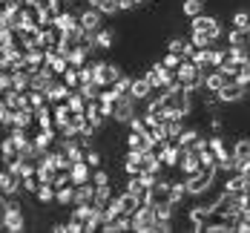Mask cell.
Returning a JSON list of instances; mask_svg holds the SVG:
<instances>
[{
  "instance_id": "obj_13",
  "label": "cell",
  "mask_w": 250,
  "mask_h": 233,
  "mask_svg": "<svg viewBox=\"0 0 250 233\" xmlns=\"http://www.w3.org/2000/svg\"><path fill=\"white\" fill-rule=\"evenodd\" d=\"M95 181H86V184H75V193H78V202L75 205H95Z\"/></svg>"
},
{
  "instance_id": "obj_27",
  "label": "cell",
  "mask_w": 250,
  "mask_h": 233,
  "mask_svg": "<svg viewBox=\"0 0 250 233\" xmlns=\"http://www.w3.org/2000/svg\"><path fill=\"white\" fill-rule=\"evenodd\" d=\"M35 121V109L32 106H23V109H15V127H26Z\"/></svg>"
},
{
  "instance_id": "obj_7",
  "label": "cell",
  "mask_w": 250,
  "mask_h": 233,
  "mask_svg": "<svg viewBox=\"0 0 250 233\" xmlns=\"http://www.w3.org/2000/svg\"><path fill=\"white\" fill-rule=\"evenodd\" d=\"M216 95H219V101H225V104L242 101V98H245V84H239L236 78H227V84L216 92Z\"/></svg>"
},
{
  "instance_id": "obj_24",
  "label": "cell",
  "mask_w": 250,
  "mask_h": 233,
  "mask_svg": "<svg viewBox=\"0 0 250 233\" xmlns=\"http://www.w3.org/2000/svg\"><path fill=\"white\" fill-rule=\"evenodd\" d=\"M78 23H81V18H78L72 9H69V12H61L58 21H55V26H58L61 32H66V29H72V26H78Z\"/></svg>"
},
{
  "instance_id": "obj_21",
  "label": "cell",
  "mask_w": 250,
  "mask_h": 233,
  "mask_svg": "<svg viewBox=\"0 0 250 233\" xmlns=\"http://www.w3.org/2000/svg\"><path fill=\"white\" fill-rule=\"evenodd\" d=\"M35 196H38L41 205H55V199H58V187H55V184H41Z\"/></svg>"
},
{
  "instance_id": "obj_3",
  "label": "cell",
  "mask_w": 250,
  "mask_h": 233,
  "mask_svg": "<svg viewBox=\"0 0 250 233\" xmlns=\"http://www.w3.org/2000/svg\"><path fill=\"white\" fill-rule=\"evenodd\" d=\"M132 231L135 233H152L158 231V216H155V207L152 205H141L132 213Z\"/></svg>"
},
{
  "instance_id": "obj_39",
  "label": "cell",
  "mask_w": 250,
  "mask_h": 233,
  "mask_svg": "<svg viewBox=\"0 0 250 233\" xmlns=\"http://www.w3.org/2000/svg\"><path fill=\"white\" fill-rule=\"evenodd\" d=\"M12 89H15V78H12V72L0 69V92H12Z\"/></svg>"
},
{
  "instance_id": "obj_30",
  "label": "cell",
  "mask_w": 250,
  "mask_h": 233,
  "mask_svg": "<svg viewBox=\"0 0 250 233\" xmlns=\"http://www.w3.org/2000/svg\"><path fill=\"white\" fill-rule=\"evenodd\" d=\"M0 124H3V129H12V127H15V106L0 104Z\"/></svg>"
},
{
  "instance_id": "obj_2",
  "label": "cell",
  "mask_w": 250,
  "mask_h": 233,
  "mask_svg": "<svg viewBox=\"0 0 250 233\" xmlns=\"http://www.w3.org/2000/svg\"><path fill=\"white\" fill-rule=\"evenodd\" d=\"M216 167H201L199 173H193V176H187V190H190V196H204L210 187H213V179H216Z\"/></svg>"
},
{
  "instance_id": "obj_28",
  "label": "cell",
  "mask_w": 250,
  "mask_h": 233,
  "mask_svg": "<svg viewBox=\"0 0 250 233\" xmlns=\"http://www.w3.org/2000/svg\"><path fill=\"white\" fill-rule=\"evenodd\" d=\"M15 158H18V144H15L12 135H6L3 138V164H12Z\"/></svg>"
},
{
  "instance_id": "obj_32",
  "label": "cell",
  "mask_w": 250,
  "mask_h": 233,
  "mask_svg": "<svg viewBox=\"0 0 250 233\" xmlns=\"http://www.w3.org/2000/svg\"><path fill=\"white\" fill-rule=\"evenodd\" d=\"M115 46V35H112V29H98V49H112Z\"/></svg>"
},
{
  "instance_id": "obj_34",
  "label": "cell",
  "mask_w": 250,
  "mask_h": 233,
  "mask_svg": "<svg viewBox=\"0 0 250 233\" xmlns=\"http://www.w3.org/2000/svg\"><path fill=\"white\" fill-rule=\"evenodd\" d=\"M132 81H135V78L121 75L115 84H112V86H115V92H118V95H129V92H132Z\"/></svg>"
},
{
  "instance_id": "obj_15",
  "label": "cell",
  "mask_w": 250,
  "mask_h": 233,
  "mask_svg": "<svg viewBox=\"0 0 250 233\" xmlns=\"http://www.w3.org/2000/svg\"><path fill=\"white\" fill-rule=\"evenodd\" d=\"M225 84H227V75L222 72V69H216V72L204 75V84H201V86H204V89H210V92L216 95V92H219V89H222Z\"/></svg>"
},
{
  "instance_id": "obj_37",
  "label": "cell",
  "mask_w": 250,
  "mask_h": 233,
  "mask_svg": "<svg viewBox=\"0 0 250 233\" xmlns=\"http://www.w3.org/2000/svg\"><path fill=\"white\" fill-rule=\"evenodd\" d=\"M196 138H199V129L187 127V129H184V132H181V135H178V138H175V141H178V144H181V147H190V144H193V141H196Z\"/></svg>"
},
{
  "instance_id": "obj_31",
  "label": "cell",
  "mask_w": 250,
  "mask_h": 233,
  "mask_svg": "<svg viewBox=\"0 0 250 233\" xmlns=\"http://www.w3.org/2000/svg\"><path fill=\"white\" fill-rule=\"evenodd\" d=\"M210 150L219 155V161L230 155V150H227V144H225V138H222V135H210Z\"/></svg>"
},
{
  "instance_id": "obj_1",
  "label": "cell",
  "mask_w": 250,
  "mask_h": 233,
  "mask_svg": "<svg viewBox=\"0 0 250 233\" xmlns=\"http://www.w3.org/2000/svg\"><path fill=\"white\" fill-rule=\"evenodd\" d=\"M0 205H3V210H0V228L9 231V233L23 231L26 228V216H23V210L12 202V196H3Z\"/></svg>"
},
{
  "instance_id": "obj_45",
  "label": "cell",
  "mask_w": 250,
  "mask_h": 233,
  "mask_svg": "<svg viewBox=\"0 0 250 233\" xmlns=\"http://www.w3.org/2000/svg\"><path fill=\"white\" fill-rule=\"evenodd\" d=\"M86 161H89L92 167H101V153L98 150H86Z\"/></svg>"
},
{
  "instance_id": "obj_36",
  "label": "cell",
  "mask_w": 250,
  "mask_h": 233,
  "mask_svg": "<svg viewBox=\"0 0 250 233\" xmlns=\"http://www.w3.org/2000/svg\"><path fill=\"white\" fill-rule=\"evenodd\" d=\"M181 61H184V55H178V52H167V55L161 58V64H164L167 69H173V72L181 66Z\"/></svg>"
},
{
  "instance_id": "obj_18",
  "label": "cell",
  "mask_w": 250,
  "mask_h": 233,
  "mask_svg": "<svg viewBox=\"0 0 250 233\" xmlns=\"http://www.w3.org/2000/svg\"><path fill=\"white\" fill-rule=\"evenodd\" d=\"M225 190H233V193H245V190H250V179L245 176V173H239V170H236V173L227 179Z\"/></svg>"
},
{
  "instance_id": "obj_6",
  "label": "cell",
  "mask_w": 250,
  "mask_h": 233,
  "mask_svg": "<svg viewBox=\"0 0 250 233\" xmlns=\"http://www.w3.org/2000/svg\"><path fill=\"white\" fill-rule=\"evenodd\" d=\"M173 78H175V72H173V69H167L164 64H155V66H150V69H147V81H150L155 89H164Z\"/></svg>"
},
{
  "instance_id": "obj_14",
  "label": "cell",
  "mask_w": 250,
  "mask_h": 233,
  "mask_svg": "<svg viewBox=\"0 0 250 233\" xmlns=\"http://www.w3.org/2000/svg\"><path fill=\"white\" fill-rule=\"evenodd\" d=\"M89 161H75L72 167H69V176H72V184H86V181H92L89 179Z\"/></svg>"
},
{
  "instance_id": "obj_26",
  "label": "cell",
  "mask_w": 250,
  "mask_h": 233,
  "mask_svg": "<svg viewBox=\"0 0 250 233\" xmlns=\"http://www.w3.org/2000/svg\"><path fill=\"white\" fill-rule=\"evenodd\" d=\"M98 190H95V207L101 210H106V205L112 202V190H109V184H95Z\"/></svg>"
},
{
  "instance_id": "obj_16",
  "label": "cell",
  "mask_w": 250,
  "mask_h": 233,
  "mask_svg": "<svg viewBox=\"0 0 250 233\" xmlns=\"http://www.w3.org/2000/svg\"><path fill=\"white\" fill-rule=\"evenodd\" d=\"M152 92H155V86H152L150 81H147V75H144V78H135V81H132V95H135L138 101L150 98Z\"/></svg>"
},
{
  "instance_id": "obj_41",
  "label": "cell",
  "mask_w": 250,
  "mask_h": 233,
  "mask_svg": "<svg viewBox=\"0 0 250 233\" xmlns=\"http://www.w3.org/2000/svg\"><path fill=\"white\" fill-rule=\"evenodd\" d=\"M233 153H236V158H250V141L248 138H242V141L233 147Z\"/></svg>"
},
{
  "instance_id": "obj_29",
  "label": "cell",
  "mask_w": 250,
  "mask_h": 233,
  "mask_svg": "<svg viewBox=\"0 0 250 233\" xmlns=\"http://www.w3.org/2000/svg\"><path fill=\"white\" fill-rule=\"evenodd\" d=\"M52 138H55V129H38V135H35L32 141H35V144H38V150L43 153V150H49Z\"/></svg>"
},
{
  "instance_id": "obj_42",
  "label": "cell",
  "mask_w": 250,
  "mask_h": 233,
  "mask_svg": "<svg viewBox=\"0 0 250 233\" xmlns=\"http://www.w3.org/2000/svg\"><path fill=\"white\" fill-rule=\"evenodd\" d=\"M184 46H187V41H184V38H173V41L167 43V49H170V52H178V55H184Z\"/></svg>"
},
{
  "instance_id": "obj_17",
  "label": "cell",
  "mask_w": 250,
  "mask_h": 233,
  "mask_svg": "<svg viewBox=\"0 0 250 233\" xmlns=\"http://www.w3.org/2000/svg\"><path fill=\"white\" fill-rule=\"evenodd\" d=\"M89 58H92V52L86 49L83 43H78L75 49L69 52V66H78V69H81V66H86V64H89Z\"/></svg>"
},
{
  "instance_id": "obj_10",
  "label": "cell",
  "mask_w": 250,
  "mask_h": 233,
  "mask_svg": "<svg viewBox=\"0 0 250 233\" xmlns=\"http://www.w3.org/2000/svg\"><path fill=\"white\" fill-rule=\"evenodd\" d=\"M78 18H81V26H83L86 32H98V29H101V18H104V12H101V9H95V6H86V9H83V12H81Z\"/></svg>"
},
{
  "instance_id": "obj_40",
  "label": "cell",
  "mask_w": 250,
  "mask_h": 233,
  "mask_svg": "<svg viewBox=\"0 0 250 233\" xmlns=\"http://www.w3.org/2000/svg\"><path fill=\"white\" fill-rule=\"evenodd\" d=\"M225 61H227V52L225 49H210V66H216V69H219Z\"/></svg>"
},
{
  "instance_id": "obj_33",
  "label": "cell",
  "mask_w": 250,
  "mask_h": 233,
  "mask_svg": "<svg viewBox=\"0 0 250 233\" xmlns=\"http://www.w3.org/2000/svg\"><path fill=\"white\" fill-rule=\"evenodd\" d=\"M187 193H190V190H187V181H173V184H170V196H173L175 205H178Z\"/></svg>"
},
{
  "instance_id": "obj_22",
  "label": "cell",
  "mask_w": 250,
  "mask_h": 233,
  "mask_svg": "<svg viewBox=\"0 0 250 233\" xmlns=\"http://www.w3.org/2000/svg\"><path fill=\"white\" fill-rule=\"evenodd\" d=\"M66 104H69V109H72V112H86L89 98H86L81 89H72V95H69V101H66Z\"/></svg>"
},
{
  "instance_id": "obj_47",
  "label": "cell",
  "mask_w": 250,
  "mask_h": 233,
  "mask_svg": "<svg viewBox=\"0 0 250 233\" xmlns=\"http://www.w3.org/2000/svg\"><path fill=\"white\" fill-rule=\"evenodd\" d=\"M210 129L219 132V129H222V118H213V121H210Z\"/></svg>"
},
{
  "instance_id": "obj_9",
  "label": "cell",
  "mask_w": 250,
  "mask_h": 233,
  "mask_svg": "<svg viewBox=\"0 0 250 233\" xmlns=\"http://www.w3.org/2000/svg\"><path fill=\"white\" fill-rule=\"evenodd\" d=\"M178 167H181V173H184V176H193V173H199V170H201V153L190 150V147H184V155H181Z\"/></svg>"
},
{
  "instance_id": "obj_46",
  "label": "cell",
  "mask_w": 250,
  "mask_h": 233,
  "mask_svg": "<svg viewBox=\"0 0 250 233\" xmlns=\"http://www.w3.org/2000/svg\"><path fill=\"white\" fill-rule=\"evenodd\" d=\"M239 173H245L250 179V158H239Z\"/></svg>"
},
{
  "instance_id": "obj_5",
  "label": "cell",
  "mask_w": 250,
  "mask_h": 233,
  "mask_svg": "<svg viewBox=\"0 0 250 233\" xmlns=\"http://www.w3.org/2000/svg\"><path fill=\"white\" fill-rule=\"evenodd\" d=\"M95 66V81H98L101 86H112L118 78H121V69L115 66V64H106V61H95L92 64Z\"/></svg>"
},
{
  "instance_id": "obj_23",
  "label": "cell",
  "mask_w": 250,
  "mask_h": 233,
  "mask_svg": "<svg viewBox=\"0 0 250 233\" xmlns=\"http://www.w3.org/2000/svg\"><path fill=\"white\" fill-rule=\"evenodd\" d=\"M227 46H250V32L248 29H233L227 35Z\"/></svg>"
},
{
  "instance_id": "obj_20",
  "label": "cell",
  "mask_w": 250,
  "mask_h": 233,
  "mask_svg": "<svg viewBox=\"0 0 250 233\" xmlns=\"http://www.w3.org/2000/svg\"><path fill=\"white\" fill-rule=\"evenodd\" d=\"M69 95H72V89L63 84V81H58L55 86L49 89V101L52 104H61V101H69Z\"/></svg>"
},
{
  "instance_id": "obj_8",
  "label": "cell",
  "mask_w": 250,
  "mask_h": 233,
  "mask_svg": "<svg viewBox=\"0 0 250 233\" xmlns=\"http://www.w3.org/2000/svg\"><path fill=\"white\" fill-rule=\"evenodd\" d=\"M193 29H199V32H207L213 43L222 38V26H219V21H216V18H207V15H199V18H193Z\"/></svg>"
},
{
  "instance_id": "obj_19",
  "label": "cell",
  "mask_w": 250,
  "mask_h": 233,
  "mask_svg": "<svg viewBox=\"0 0 250 233\" xmlns=\"http://www.w3.org/2000/svg\"><path fill=\"white\" fill-rule=\"evenodd\" d=\"M78 202V193H75V184H66V187H58V199H55V205L61 207H69Z\"/></svg>"
},
{
  "instance_id": "obj_38",
  "label": "cell",
  "mask_w": 250,
  "mask_h": 233,
  "mask_svg": "<svg viewBox=\"0 0 250 233\" xmlns=\"http://www.w3.org/2000/svg\"><path fill=\"white\" fill-rule=\"evenodd\" d=\"M190 41H193L196 46H210V43H213L210 35H207V32H199V29H190Z\"/></svg>"
},
{
  "instance_id": "obj_4",
  "label": "cell",
  "mask_w": 250,
  "mask_h": 233,
  "mask_svg": "<svg viewBox=\"0 0 250 233\" xmlns=\"http://www.w3.org/2000/svg\"><path fill=\"white\" fill-rule=\"evenodd\" d=\"M135 95L129 92V95H121L118 101H115V112H112V118L115 121H121V124H129L132 118H135Z\"/></svg>"
},
{
  "instance_id": "obj_12",
  "label": "cell",
  "mask_w": 250,
  "mask_h": 233,
  "mask_svg": "<svg viewBox=\"0 0 250 233\" xmlns=\"http://www.w3.org/2000/svg\"><path fill=\"white\" fill-rule=\"evenodd\" d=\"M52 118H55V129H63L72 124V109H69V104L61 101L55 104V109H52Z\"/></svg>"
},
{
  "instance_id": "obj_35",
  "label": "cell",
  "mask_w": 250,
  "mask_h": 233,
  "mask_svg": "<svg viewBox=\"0 0 250 233\" xmlns=\"http://www.w3.org/2000/svg\"><path fill=\"white\" fill-rule=\"evenodd\" d=\"M233 29H248V32H250V12L239 9V12L233 15Z\"/></svg>"
},
{
  "instance_id": "obj_43",
  "label": "cell",
  "mask_w": 250,
  "mask_h": 233,
  "mask_svg": "<svg viewBox=\"0 0 250 233\" xmlns=\"http://www.w3.org/2000/svg\"><path fill=\"white\" fill-rule=\"evenodd\" d=\"M236 81H239V84H245V86L250 84V61H248V64H242V69H239Z\"/></svg>"
},
{
  "instance_id": "obj_44",
  "label": "cell",
  "mask_w": 250,
  "mask_h": 233,
  "mask_svg": "<svg viewBox=\"0 0 250 233\" xmlns=\"http://www.w3.org/2000/svg\"><path fill=\"white\" fill-rule=\"evenodd\" d=\"M92 181H95V184H109V173H106V170H101V167H95Z\"/></svg>"
},
{
  "instance_id": "obj_11",
  "label": "cell",
  "mask_w": 250,
  "mask_h": 233,
  "mask_svg": "<svg viewBox=\"0 0 250 233\" xmlns=\"http://www.w3.org/2000/svg\"><path fill=\"white\" fill-rule=\"evenodd\" d=\"M18 184H21V179L9 170V164H3V173H0V193H3V196H15V193H18Z\"/></svg>"
},
{
  "instance_id": "obj_25",
  "label": "cell",
  "mask_w": 250,
  "mask_h": 233,
  "mask_svg": "<svg viewBox=\"0 0 250 233\" xmlns=\"http://www.w3.org/2000/svg\"><path fill=\"white\" fill-rule=\"evenodd\" d=\"M181 12L193 21V18H199V15H204V0H184L181 3Z\"/></svg>"
}]
</instances>
